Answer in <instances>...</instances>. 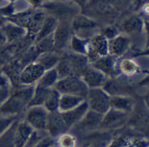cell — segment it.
<instances>
[{
    "instance_id": "1",
    "label": "cell",
    "mask_w": 149,
    "mask_h": 147,
    "mask_svg": "<svg viewBox=\"0 0 149 147\" xmlns=\"http://www.w3.org/2000/svg\"><path fill=\"white\" fill-rule=\"evenodd\" d=\"M43 4V8L47 12L55 18L56 20L59 19L61 21H68L70 18L75 17L78 13L76 4L72 1V4L65 2L63 0L61 1H52Z\"/></svg>"
},
{
    "instance_id": "2",
    "label": "cell",
    "mask_w": 149,
    "mask_h": 147,
    "mask_svg": "<svg viewBox=\"0 0 149 147\" xmlns=\"http://www.w3.org/2000/svg\"><path fill=\"white\" fill-rule=\"evenodd\" d=\"M97 27V23L85 15H79L74 17L72 29L76 31L79 38H87L94 34Z\"/></svg>"
},
{
    "instance_id": "3",
    "label": "cell",
    "mask_w": 149,
    "mask_h": 147,
    "mask_svg": "<svg viewBox=\"0 0 149 147\" xmlns=\"http://www.w3.org/2000/svg\"><path fill=\"white\" fill-rule=\"evenodd\" d=\"M71 27L68 21H61L53 32L54 47L55 49L60 50L67 46L70 40Z\"/></svg>"
},
{
    "instance_id": "4",
    "label": "cell",
    "mask_w": 149,
    "mask_h": 147,
    "mask_svg": "<svg viewBox=\"0 0 149 147\" xmlns=\"http://www.w3.org/2000/svg\"><path fill=\"white\" fill-rule=\"evenodd\" d=\"M57 88L60 91L78 96H85L87 94L86 86L75 77H68L59 82Z\"/></svg>"
},
{
    "instance_id": "5",
    "label": "cell",
    "mask_w": 149,
    "mask_h": 147,
    "mask_svg": "<svg viewBox=\"0 0 149 147\" xmlns=\"http://www.w3.org/2000/svg\"><path fill=\"white\" fill-rule=\"evenodd\" d=\"M90 104L92 109L104 113L109 108V101L107 96L99 89H94L90 93Z\"/></svg>"
},
{
    "instance_id": "6",
    "label": "cell",
    "mask_w": 149,
    "mask_h": 147,
    "mask_svg": "<svg viewBox=\"0 0 149 147\" xmlns=\"http://www.w3.org/2000/svg\"><path fill=\"white\" fill-rule=\"evenodd\" d=\"M1 29L4 32L8 44L16 42L27 34V31L25 28L22 27L13 23H8L7 22Z\"/></svg>"
},
{
    "instance_id": "7",
    "label": "cell",
    "mask_w": 149,
    "mask_h": 147,
    "mask_svg": "<svg viewBox=\"0 0 149 147\" xmlns=\"http://www.w3.org/2000/svg\"><path fill=\"white\" fill-rule=\"evenodd\" d=\"M26 119L30 124L40 130L45 129L47 126V113L41 108H34L29 111Z\"/></svg>"
},
{
    "instance_id": "8",
    "label": "cell",
    "mask_w": 149,
    "mask_h": 147,
    "mask_svg": "<svg viewBox=\"0 0 149 147\" xmlns=\"http://www.w3.org/2000/svg\"><path fill=\"white\" fill-rule=\"evenodd\" d=\"M46 17L45 13L42 11L33 12L31 20L26 28L27 34L34 36L36 37V35L38 33L41 28L42 27Z\"/></svg>"
},
{
    "instance_id": "9",
    "label": "cell",
    "mask_w": 149,
    "mask_h": 147,
    "mask_svg": "<svg viewBox=\"0 0 149 147\" xmlns=\"http://www.w3.org/2000/svg\"><path fill=\"white\" fill-rule=\"evenodd\" d=\"M44 68L38 64L30 65L26 67L21 75V80L24 83H32L43 75Z\"/></svg>"
},
{
    "instance_id": "10",
    "label": "cell",
    "mask_w": 149,
    "mask_h": 147,
    "mask_svg": "<svg viewBox=\"0 0 149 147\" xmlns=\"http://www.w3.org/2000/svg\"><path fill=\"white\" fill-rule=\"evenodd\" d=\"M58 25L57 20L52 16H47L40 31L36 35L35 40L36 41L53 34L54 31Z\"/></svg>"
},
{
    "instance_id": "11",
    "label": "cell",
    "mask_w": 149,
    "mask_h": 147,
    "mask_svg": "<svg viewBox=\"0 0 149 147\" xmlns=\"http://www.w3.org/2000/svg\"><path fill=\"white\" fill-rule=\"evenodd\" d=\"M31 134L32 129L28 124L23 123L17 126L15 135L14 144L18 146L25 145Z\"/></svg>"
},
{
    "instance_id": "12",
    "label": "cell",
    "mask_w": 149,
    "mask_h": 147,
    "mask_svg": "<svg viewBox=\"0 0 149 147\" xmlns=\"http://www.w3.org/2000/svg\"><path fill=\"white\" fill-rule=\"evenodd\" d=\"M47 125L50 132L54 135L57 134L63 130L66 127V124L62 117L56 113L51 114L49 116L48 122H47Z\"/></svg>"
},
{
    "instance_id": "13",
    "label": "cell",
    "mask_w": 149,
    "mask_h": 147,
    "mask_svg": "<svg viewBox=\"0 0 149 147\" xmlns=\"http://www.w3.org/2000/svg\"><path fill=\"white\" fill-rule=\"evenodd\" d=\"M87 107V104L84 103L77 108L72 110L68 113L63 114L62 118L63 119L66 125H71L78 121L86 112Z\"/></svg>"
},
{
    "instance_id": "14",
    "label": "cell",
    "mask_w": 149,
    "mask_h": 147,
    "mask_svg": "<svg viewBox=\"0 0 149 147\" xmlns=\"http://www.w3.org/2000/svg\"><path fill=\"white\" fill-rule=\"evenodd\" d=\"M142 23L138 17L132 16L127 19L121 25V29L128 33L137 32L141 29Z\"/></svg>"
},
{
    "instance_id": "15",
    "label": "cell",
    "mask_w": 149,
    "mask_h": 147,
    "mask_svg": "<svg viewBox=\"0 0 149 147\" xmlns=\"http://www.w3.org/2000/svg\"><path fill=\"white\" fill-rule=\"evenodd\" d=\"M129 39L124 37H118L111 41L110 44V48L112 53L115 54H121L127 49L129 46Z\"/></svg>"
},
{
    "instance_id": "16",
    "label": "cell",
    "mask_w": 149,
    "mask_h": 147,
    "mask_svg": "<svg viewBox=\"0 0 149 147\" xmlns=\"http://www.w3.org/2000/svg\"><path fill=\"white\" fill-rule=\"evenodd\" d=\"M125 119V114L112 111L107 115L104 121V124L105 126H109V127H116L124 122Z\"/></svg>"
},
{
    "instance_id": "17",
    "label": "cell",
    "mask_w": 149,
    "mask_h": 147,
    "mask_svg": "<svg viewBox=\"0 0 149 147\" xmlns=\"http://www.w3.org/2000/svg\"><path fill=\"white\" fill-rule=\"evenodd\" d=\"M36 47L39 53H47L49 52L52 49H54V39L53 34L48 37L43 38L41 40L36 41Z\"/></svg>"
},
{
    "instance_id": "18",
    "label": "cell",
    "mask_w": 149,
    "mask_h": 147,
    "mask_svg": "<svg viewBox=\"0 0 149 147\" xmlns=\"http://www.w3.org/2000/svg\"><path fill=\"white\" fill-rule=\"evenodd\" d=\"M49 93L50 91L47 88L38 86L33 99L30 102L29 106H36L43 103L44 102H45Z\"/></svg>"
},
{
    "instance_id": "19",
    "label": "cell",
    "mask_w": 149,
    "mask_h": 147,
    "mask_svg": "<svg viewBox=\"0 0 149 147\" xmlns=\"http://www.w3.org/2000/svg\"><path fill=\"white\" fill-rule=\"evenodd\" d=\"M85 79L91 86H97L101 84L103 80V77L98 72L88 70L85 72Z\"/></svg>"
},
{
    "instance_id": "20",
    "label": "cell",
    "mask_w": 149,
    "mask_h": 147,
    "mask_svg": "<svg viewBox=\"0 0 149 147\" xmlns=\"http://www.w3.org/2000/svg\"><path fill=\"white\" fill-rule=\"evenodd\" d=\"M92 46L94 47L95 52H98L101 54L107 52V43L106 38L103 35H100L95 37L92 40Z\"/></svg>"
},
{
    "instance_id": "21",
    "label": "cell",
    "mask_w": 149,
    "mask_h": 147,
    "mask_svg": "<svg viewBox=\"0 0 149 147\" xmlns=\"http://www.w3.org/2000/svg\"><path fill=\"white\" fill-rule=\"evenodd\" d=\"M81 101V98L74 96H65L60 101V107L63 110L72 108Z\"/></svg>"
},
{
    "instance_id": "22",
    "label": "cell",
    "mask_w": 149,
    "mask_h": 147,
    "mask_svg": "<svg viewBox=\"0 0 149 147\" xmlns=\"http://www.w3.org/2000/svg\"><path fill=\"white\" fill-rule=\"evenodd\" d=\"M58 94L55 91H50L49 94L47 97V99L45 101V105L46 107L49 110L54 111L58 105Z\"/></svg>"
},
{
    "instance_id": "23",
    "label": "cell",
    "mask_w": 149,
    "mask_h": 147,
    "mask_svg": "<svg viewBox=\"0 0 149 147\" xmlns=\"http://www.w3.org/2000/svg\"><path fill=\"white\" fill-rule=\"evenodd\" d=\"M56 77H57V75H56V71H50L42 77L38 86L42 87V88H48L49 86L53 84L56 79Z\"/></svg>"
},
{
    "instance_id": "24",
    "label": "cell",
    "mask_w": 149,
    "mask_h": 147,
    "mask_svg": "<svg viewBox=\"0 0 149 147\" xmlns=\"http://www.w3.org/2000/svg\"><path fill=\"white\" fill-rule=\"evenodd\" d=\"M58 61V57L51 54H45L40 60V64L45 69L52 67Z\"/></svg>"
},
{
    "instance_id": "25",
    "label": "cell",
    "mask_w": 149,
    "mask_h": 147,
    "mask_svg": "<svg viewBox=\"0 0 149 147\" xmlns=\"http://www.w3.org/2000/svg\"><path fill=\"white\" fill-rule=\"evenodd\" d=\"M74 67L72 66L69 60L63 61L59 65V73L63 76H67L72 74L74 72Z\"/></svg>"
},
{
    "instance_id": "26",
    "label": "cell",
    "mask_w": 149,
    "mask_h": 147,
    "mask_svg": "<svg viewBox=\"0 0 149 147\" xmlns=\"http://www.w3.org/2000/svg\"><path fill=\"white\" fill-rule=\"evenodd\" d=\"M96 65L97 68L101 69V70L107 72L108 73H113V68L112 64V60L109 58H104L101 60L99 62L96 63Z\"/></svg>"
},
{
    "instance_id": "27",
    "label": "cell",
    "mask_w": 149,
    "mask_h": 147,
    "mask_svg": "<svg viewBox=\"0 0 149 147\" xmlns=\"http://www.w3.org/2000/svg\"><path fill=\"white\" fill-rule=\"evenodd\" d=\"M100 122V116L97 113H92L87 115V118L85 119L83 124L87 127H92L98 124Z\"/></svg>"
},
{
    "instance_id": "28",
    "label": "cell",
    "mask_w": 149,
    "mask_h": 147,
    "mask_svg": "<svg viewBox=\"0 0 149 147\" xmlns=\"http://www.w3.org/2000/svg\"><path fill=\"white\" fill-rule=\"evenodd\" d=\"M111 104L113 106L118 109L129 110L130 106V103L129 100L118 97L113 98L111 101Z\"/></svg>"
},
{
    "instance_id": "29",
    "label": "cell",
    "mask_w": 149,
    "mask_h": 147,
    "mask_svg": "<svg viewBox=\"0 0 149 147\" xmlns=\"http://www.w3.org/2000/svg\"><path fill=\"white\" fill-rule=\"evenodd\" d=\"M71 44L74 51L77 52L83 53L85 50V41L77 37H74L71 39Z\"/></svg>"
},
{
    "instance_id": "30",
    "label": "cell",
    "mask_w": 149,
    "mask_h": 147,
    "mask_svg": "<svg viewBox=\"0 0 149 147\" xmlns=\"http://www.w3.org/2000/svg\"><path fill=\"white\" fill-rule=\"evenodd\" d=\"M13 121V117H3L0 116V136L10 127Z\"/></svg>"
},
{
    "instance_id": "31",
    "label": "cell",
    "mask_w": 149,
    "mask_h": 147,
    "mask_svg": "<svg viewBox=\"0 0 149 147\" xmlns=\"http://www.w3.org/2000/svg\"><path fill=\"white\" fill-rule=\"evenodd\" d=\"M105 1L114 8L118 9L119 8H123L127 5L131 1V0H105Z\"/></svg>"
},
{
    "instance_id": "32",
    "label": "cell",
    "mask_w": 149,
    "mask_h": 147,
    "mask_svg": "<svg viewBox=\"0 0 149 147\" xmlns=\"http://www.w3.org/2000/svg\"><path fill=\"white\" fill-rule=\"evenodd\" d=\"M9 91L6 86H0V104L7 99Z\"/></svg>"
},
{
    "instance_id": "33",
    "label": "cell",
    "mask_w": 149,
    "mask_h": 147,
    "mask_svg": "<svg viewBox=\"0 0 149 147\" xmlns=\"http://www.w3.org/2000/svg\"><path fill=\"white\" fill-rule=\"evenodd\" d=\"M116 34V30L113 29L112 27H109L107 28L103 32V36L109 38H114Z\"/></svg>"
},
{
    "instance_id": "34",
    "label": "cell",
    "mask_w": 149,
    "mask_h": 147,
    "mask_svg": "<svg viewBox=\"0 0 149 147\" xmlns=\"http://www.w3.org/2000/svg\"><path fill=\"white\" fill-rule=\"evenodd\" d=\"M7 44V38H6V36L4 33L3 31L0 27V46H2V45H5Z\"/></svg>"
},
{
    "instance_id": "35",
    "label": "cell",
    "mask_w": 149,
    "mask_h": 147,
    "mask_svg": "<svg viewBox=\"0 0 149 147\" xmlns=\"http://www.w3.org/2000/svg\"><path fill=\"white\" fill-rule=\"evenodd\" d=\"M71 1H73L74 4H76V5L79 6V7H83L89 1H90V0H71Z\"/></svg>"
},
{
    "instance_id": "36",
    "label": "cell",
    "mask_w": 149,
    "mask_h": 147,
    "mask_svg": "<svg viewBox=\"0 0 149 147\" xmlns=\"http://www.w3.org/2000/svg\"><path fill=\"white\" fill-rule=\"evenodd\" d=\"M7 18L4 15L1 13V12L0 11V27H2L7 22Z\"/></svg>"
},
{
    "instance_id": "37",
    "label": "cell",
    "mask_w": 149,
    "mask_h": 147,
    "mask_svg": "<svg viewBox=\"0 0 149 147\" xmlns=\"http://www.w3.org/2000/svg\"><path fill=\"white\" fill-rule=\"evenodd\" d=\"M6 84H7L6 79L3 77H1L0 75V86H5Z\"/></svg>"
},
{
    "instance_id": "38",
    "label": "cell",
    "mask_w": 149,
    "mask_h": 147,
    "mask_svg": "<svg viewBox=\"0 0 149 147\" xmlns=\"http://www.w3.org/2000/svg\"><path fill=\"white\" fill-rule=\"evenodd\" d=\"M47 1H61V0H47Z\"/></svg>"
},
{
    "instance_id": "39",
    "label": "cell",
    "mask_w": 149,
    "mask_h": 147,
    "mask_svg": "<svg viewBox=\"0 0 149 147\" xmlns=\"http://www.w3.org/2000/svg\"><path fill=\"white\" fill-rule=\"evenodd\" d=\"M1 1H2V0H0V2H1Z\"/></svg>"
}]
</instances>
